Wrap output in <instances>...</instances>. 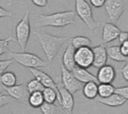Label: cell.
I'll return each instance as SVG.
<instances>
[{
    "label": "cell",
    "mask_w": 128,
    "mask_h": 114,
    "mask_svg": "<svg viewBox=\"0 0 128 114\" xmlns=\"http://www.w3.org/2000/svg\"><path fill=\"white\" fill-rule=\"evenodd\" d=\"M34 34L37 36L39 40V42L46 54L49 66L51 65L52 61L54 59V57L58 54V52L60 51L62 45L70 40V38L68 36L60 37V36H54L46 32H34Z\"/></svg>",
    "instance_id": "1"
},
{
    "label": "cell",
    "mask_w": 128,
    "mask_h": 114,
    "mask_svg": "<svg viewBox=\"0 0 128 114\" xmlns=\"http://www.w3.org/2000/svg\"><path fill=\"white\" fill-rule=\"evenodd\" d=\"M76 12L74 11L58 12L52 14H40L37 17L36 26L45 27H64L66 26L75 24Z\"/></svg>",
    "instance_id": "2"
},
{
    "label": "cell",
    "mask_w": 128,
    "mask_h": 114,
    "mask_svg": "<svg viewBox=\"0 0 128 114\" xmlns=\"http://www.w3.org/2000/svg\"><path fill=\"white\" fill-rule=\"evenodd\" d=\"M75 6H76V14L82 20L84 24L87 26V27L91 32L93 35L94 31L98 28L101 24L99 22L96 21L93 18L92 8L90 4L86 0H75Z\"/></svg>",
    "instance_id": "3"
},
{
    "label": "cell",
    "mask_w": 128,
    "mask_h": 114,
    "mask_svg": "<svg viewBox=\"0 0 128 114\" xmlns=\"http://www.w3.org/2000/svg\"><path fill=\"white\" fill-rule=\"evenodd\" d=\"M8 54L10 55L12 59L14 60V62L27 68H43V67H49L48 62L44 61L41 58H40L38 55L32 53H26L25 51H23L22 53H12L9 51Z\"/></svg>",
    "instance_id": "4"
},
{
    "label": "cell",
    "mask_w": 128,
    "mask_h": 114,
    "mask_svg": "<svg viewBox=\"0 0 128 114\" xmlns=\"http://www.w3.org/2000/svg\"><path fill=\"white\" fill-rule=\"evenodd\" d=\"M15 32H16V41L20 46L22 51H25L31 32L30 12L29 11L25 13L21 20L17 24Z\"/></svg>",
    "instance_id": "5"
},
{
    "label": "cell",
    "mask_w": 128,
    "mask_h": 114,
    "mask_svg": "<svg viewBox=\"0 0 128 114\" xmlns=\"http://www.w3.org/2000/svg\"><path fill=\"white\" fill-rule=\"evenodd\" d=\"M104 6L110 23L116 24L126 11V2L124 0H106Z\"/></svg>",
    "instance_id": "6"
},
{
    "label": "cell",
    "mask_w": 128,
    "mask_h": 114,
    "mask_svg": "<svg viewBox=\"0 0 128 114\" xmlns=\"http://www.w3.org/2000/svg\"><path fill=\"white\" fill-rule=\"evenodd\" d=\"M74 60L76 66L88 70L92 66L93 52L90 46H82L75 49Z\"/></svg>",
    "instance_id": "7"
},
{
    "label": "cell",
    "mask_w": 128,
    "mask_h": 114,
    "mask_svg": "<svg viewBox=\"0 0 128 114\" xmlns=\"http://www.w3.org/2000/svg\"><path fill=\"white\" fill-rule=\"evenodd\" d=\"M60 72H62V82L64 88L68 90L71 94H75L78 90H82L84 84L79 82L73 76L70 70H67L60 62Z\"/></svg>",
    "instance_id": "8"
},
{
    "label": "cell",
    "mask_w": 128,
    "mask_h": 114,
    "mask_svg": "<svg viewBox=\"0 0 128 114\" xmlns=\"http://www.w3.org/2000/svg\"><path fill=\"white\" fill-rule=\"evenodd\" d=\"M4 90L14 100L23 104H28L29 92L27 90L26 84H16L15 85L10 86V87H4Z\"/></svg>",
    "instance_id": "9"
},
{
    "label": "cell",
    "mask_w": 128,
    "mask_h": 114,
    "mask_svg": "<svg viewBox=\"0 0 128 114\" xmlns=\"http://www.w3.org/2000/svg\"><path fill=\"white\" fill-rule=\"evenodd\" d=\"M30 72L32 74V76H34V78H36L37 80H39L40 82L42 84V85L44 87H48L54 89L57 92L58 96H60V92H59V88L58 85L54 82V79L50 76L48 74H46V72L42 71V70H40L39 68H29Z\"/></svg>",
    "instance_id": "10"
},
{
    "label": "cell",
    "mask_w": 128,
    "mask_h": 114,
    "mask_svg": "<svg viewBox=\"0 0 128 114\" xmlns=\"http://www.w3.org/2000/svg\"><path fill=\"white\" fill-rule=\"evenodd\" d=\"M96 80L99 84H112L116 78V70L113 66L104 64L98 68Z\"/></svg>",
    "instance_id": "11"
},
{
    "label": "cell",
    "mask_w": 128,
    "mask_h": 114,
    "mask_svg": "<svg viewBox=\"0 0 128 114\" xmlns=\"http://www.w3.org/2000/svg\"><path fill=\"white\" fill-rule=\"evenodd\" d=\"M59 92H60V108L68 114H70L73 112L74 104H75V101H74V96L73 94L70 92L68 90H66L64 87L59 88Z\"/></svg>",
    "instance_id": "12"
},
{
    "label": "cell",
    "mask_w": 128,
    "mask_h": 114,
    "mask_svg": "<svg viewBox=\"0 0 128 114\" xmlns=\"http://www.w3.org/2000/svg\"><path fill=\"white\" fill-rule=\"evenodd\" d=\"M93 52V63L92 66L96 68L102 67L106 64L108 61V54H107L106 48L104 44L98 45L92 48Z\"/></svg>",
    "instance_id": "13"
},
{
    "label": "cell",
    "mask_w": 128,
    "mask_h": 114,
    "mask_svg": "<svg viewBox=\"0 0 128 114\" xmlns=\"http://www.w3.org/2000/svg\"><path fill=\"white\" fill-rule=\"evenodd\" d=\"M120 29L113 23L104 24L103 31H102V42L109 43L113 41L118 38Z\"/></svg>",
    "instance_id": "14"
},
{
    "label": "cell",
    "mask_w": 128,
    "mask_h": 114,
    "mask_svg": "<svg viewBox=\"0 0 128 114\" xmlns=\"http://www.w3.org/2000/svg\"><path fill=\"white\" fill-rule=\"evenodd\" d=\"M71 72L74 76H75L79 82H82V84H85V82H90V81L98 82L96 76H94L93 74H91L90 72H89L86 68H81V67H78L76 65L73 68V70H71Z\"/></svg>",
    "instance_id": "15"
},
{
    "label": "cell",
    "mask_w": 128,
    "mask_h": 114,
    "mask_svg": "<svg viewBox=\"0 0 128 114\" xmlns=\"http://www.w3.org/2000/svg\"><path fill=\"white\" fill-rule=\"evenodd\" d=\"M70 41V40H68ZM74 54H75V48L71 45V43H68V46H67L66 49L64 51L63 54H62V64L63 65L67 70H70L71 71L73 70V68L76 66L75 60H74Z\"/></svg>",
    "instance_id": "16"
},
{
    "label": "cell",
    "mask_w": 128,
    "mask_h": 114,
    "mask_svg": "<svg viewBox=\"0 0 128 114\" xmlns=\"http://www.w3.org/2000/svg\"><path fill=\"white\" fill-rule=\"evenodd\" d=\"M99 103L105 104L107 106L110 107H118V106H121L124 104L126 103L127 99H126L123 96H119V95L116 94V93H112L110 96H106V98H100L98 100Z\"/></svg>",
    "instance_id": "17"
},
{
    "label": "cell",
    "mask_w": 128,
    "mask_h": 114,
    "mask_svg": "<svg viewBox=\"0 0 128 114\" xmlns=\"http://www.w3.org/2000/svg\"><path fill=\"white\" fill-rule=\"evenodd\" d=\"M107 54L108 57H110L112 61L118 62H128V57L124 55L120 52L119 46H112L110 48H106Z\"/></svg>",
    "instance_id": "18"
},
{
    "label": "cell",
    "mask_w": 128,
    "mask_h": 114,
    "mask_svg": "<svg viewBox=\"0 0 128 114\" xmlns=\"http://www.w3.org/2000/svg\"><path fill=\"white\" fill-rule=\"evenodd\" d=\"M82 93L88 99H95L98 96V84L96 82H87L82 85Z\"/></svg>",
    "instance_id": "19"
},
{
    "label": "cell",
    "mask_w": 128,
    "mask_h": 114,
    "mask_svg": "<svg viewBox=\"0 0 128 114\" xmlns=\"http://www.w3.org/2000/svg\"><path fill=\"white\" fill-rule=\"evenodd\" d=\"M0 82L4 87H10L17 84V76L13 72L7 71L3 72L0 75Z\"/></svg>",
    "instance_id": "20"
},
{
    "label": "cell",
    "mask_w": 128,
    "mask_h": 114,
    "mask_svg": "<svg viewBox=\"0 0 128 114\" xmlns=\"http://www.w3.org/2000/svg\"><path fill=\"white\" fill-rule=\"evenodd\" d=\"M44 103V98L41 91H34L29 93L28 96V104L32 108H40L42 104Z\"/></svg>",
    "instance_id": "21"
},
{
    "label": "cell",
    "mask_w": 128,
    "mask_h": 114,
    "mask_svg": "<svg viewBox=\"0 0 128 114\" xmlns=\"http://www.w3.org/2000/svg\"><path fill=\"white\" fill-rule=\"evenodd\" d=\"M41 92H42L45 102H48V103H55L56 101H58L59 104H60V96H58L57 92L54 89L45 87Z\"/></svg>",
    "instance_id": "22"
},
{
    "label": "cell",
    "mask_w": 128,
    "mask_h": 114,
    "mask_svg": "<svg viewBox=\"0 0 128 114\" xmlns=\"http://www.w3.org/2000/svg\"><path fill=\"white\" fill-rule=\"evenodd\" d=\"M70 42L71 43V45L74 46V48H82V46H90L92 42L91 40L85 36H76V37L72 38L70 40Z\"/></svg>",
    "instance_id": "23"
},
{
    "label": "cell",
    "mask_w": 128,
    "mask_h": 114,
    "mask_svg": "<svg viewBox=\"0 0 128 114\" xmlns=\"http://www.w3.org/2000/svg\"><path fill=\"white\" fill-rule=\"evenodd\" d=\"M114 87L112 84H100L98 85V96L100 98H106L114 93Z\"/></svg>",
    "instance_id": "24"
},
{
    "label": "cell",
    "mask_w": 128,
    "mask_h": 114,
    "mask_svg": "<svg viewBox=\"0 0 128 114\" xmlns=\"http://www.w3.org/2000/svg\"><path fill=\"white\" fill-rule=\"evenodd\" d=\"M40 112L43 114H57L60 113V107L54 103H48L45 102L40 106Z\"/></svg>",
    "instance_id": "25"
},
{
    "label": "cell",
    "mask_w": 128,
    "mask_h": 114,
    "mask_svg": "<svg viewBox=\"0 0 128 114\" xmlns=\"http://www.w3.org/2000/svg\"><path fill=\"white\" fill-rule=\"evenodd\" d=\"M26 88H27L28 92L32 93V92H34V91H42L45 87L42 85V84H41L39 80L34 78V79H32V80H30L27 82Z\"/></svg>",
    "instance_id": "26"
},
{
    "label": "cell",
    "mask_w": 128,
    "mask_h": 114,
    "mask_svg": "<svg viewBox=\"0 0 128 114\" xmlns=\"http://www.w3.org/2000/svg\"><path fill=\"white\" fill-rule=\"evenodd\" d=\"M11 41H16V39L10 36L6 39H1L0 40V55H2L4 53H8L9 50V43Z\"/></svg>",
    "instance_id": "27"
},
{
    "label": "cell",
    "mask_w": 128,
    "mask_h": 114,
    "mask_svg": "<svg viewBox=\"0 0 128 114\" xmlns=\"http://www.w3.org/2000/svg\"><path fill=\"white\" fill-rule=\"evenodd\" d=\"M15 100L13 99L12 96H10L9 95H6L4 93L0 92V108L3 106H4L7 104H11L12 102H14Z\"/></svg>",
    "instance_id": "28"
},
{
    "label": "cell",
    "mask_w": 128,
    "mask_h": 114,
    "mask_svg": "<svg viewBox=\"0 0 128 114\" xmlns=\"http://www.w3.org/2000/svg\"><path fill=\"white\" fill-rule=\"evenodd\" d=\"M114 93L123 96L128 100V86H123V87H117L114 89Z\"/></svg>",
    "instance_id": "29"
},
{
    "label": "cell",
    "mask_w": 128,
    "mask_h": 114,
    "mask_svg": "<svg viewBox=\"0 0 128 114\" xmlns=\"http://www.w3.org/2000/svg\"><path fill=\"white\" fill-rule=\"evenodd\" d=\"M14 62V60L13 59H9V60H3V61H0V75L4 72L9 66H11L12 63Z\"/></svg>",
    "instance_id": "30"
},
{
    "label": "cell",
    "mask_w": 128,
    "mask_h": 114,
    "mask_svg": "<svg viewBox=\"0 0 128 114\" xmlns=\"http://www.w3.org/2000/svg\"><path fill=\"white\" fill-rule=\"evenodd\" d=\"M120 72L122 74V76L126 82H128V62H126L122 68L120 70Z\"/></svg>",
    "instance_id": "31"
},
{
    "label": "cell",
    "mask_w": 128,
    "mask_h": 114,
    "mask_svg": "<svg viewBox=\"0 0 128 114\" xmlns=\"http://www.w3.org/2000/svg\"><path fill=\"white\" fill-rule=\"evenodd\" d=\"M120 52L126 56H128V41L126 40L121 43V46H119Z\"/></svg>",
    "instance_id": "32"
},
{
    "label": "cell",
    "mask_w": 128,
    "mask_h": 114,
    "mask_svg": "<svg viewBox=\"0 0 128 114\" xmlns=\"http://www.w3.org/2000/svg\"><path fill=\"white\" fill-rule=\"evenodd\" d=\"M117 39H118V41L120 43L127 40V39H128L127 32H126V31H120V32H119V34H118V35Z\"/></svg>",
    "instance_id": "33"
},
{
    "label": "cell",
    "mask_w": 128,
    "mask_h": 114,
    "mask_svg": "<svg viewBox=\"0 0 128 114\" xmlns=\"http://www.w3.org/2000/svg\"><path fill=\"white\" fill-rule=\"evenodd\" d=\"M105 1H106V0H90L91 6L96 8H100V7H102V6H104Z\"/></svg>",
    "instance_id": "34"
},
{
    "label": "cell",
    "mask_w": 128,
    "mask_h": 114,
    "mask_svg": "<svg viewBox=\"0 0 128 114\" xmlns=\"http://www.w3.org/2000/svg\"><path fill=\"white\" fill-rule=\"evenodd\" d=\"M32 2L38 7H45L48 4V0H32Z\"/></svg>",
    "instance_id": "35"
},
{
    "label": "cell",
    "mask_w": 128,
    "mask_h": 114,
    "mask_svg": "<svg viewBox=\"0 0 128 114\" xmlns=\"http://www.w3.org/2000/svg\"><path fill=\"white\" fill-rule=\"evenodd\" d=\"M12 17V12L4 9L0 6V18H10Z\"/></svg>",
    "instance_id": "36"
},
{
    "label": "cell",
    "mask_w": 128,
    "mask_h": 114,
    "mask_svg": "<svg viewBox=\"0 0 128 114\" xmlns=\"http://www.w3.org/2000/svg\"><path fill=\"white\" fill-rule=\"evenodd\" d=\"M18 0H9V2H8V6H12V4H13L15 2H17Z\"/></svg>",
    "instance_id": "37"
}]
</instances>
